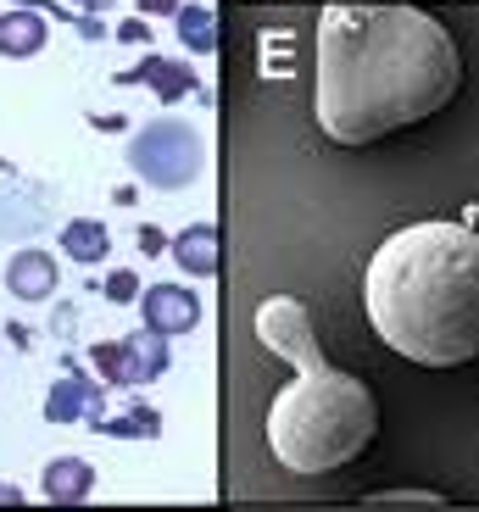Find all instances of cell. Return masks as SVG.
<instances>
[{
    "mask_svg": "<svg viewBox=\"0 0 479 512\" xmlns=\"http://www.w3.org/2000/svg\"><path fill=\"white\" fill-rule=\"evenodd\" d=\"M463 90V51L418 6H324L312 45V117L335 145H374Z\"/></svg>",
    "mask_w": 479,
    "mask_h": 512,
    "instance_id": "cell-1",
    "label": "cell"
},
{
    "mask_svg": "<svg viewBox=\"0 0 479 512\" xmlns=\"http://www.w3.org/2000/svg\"><path fill=\"white\" fill-rule=\"evenodd\" d=\"M374 334L418 368L479 357V229L429 218L396 229L363 273Z\"/></svg>",
    "mask_w": 479,
    "mask_h": 512,
    "instance_id": "cell-2",
    "label": "cell"
},
{
    "mask_svg": "<svg viewBox=\"0 0 479 512\" xmlns=\"http://www.w3.org/2000/svg\"><path fill=\"white\" fill-rule=\"evenodd\" d=\"M257 340L296 368L268 407V446L290 474H335L374 446L379 401L357 373L335 368L312 334V318L296 295H268L257 307Z\"/></svg>",
    "mask_w": 479,
    "mask_h": 512,
    "instance_id": "cell-3",
    "label": "cell"
},
{
    "mask_svg": "<svg viewBox=\"0 0 479 512\" xmlns=\"http://www.w3.org/2000/svg\"><path fill=\"white\" fill-rule=\"evenodd\" d=\"M129 162L140 167V179H151L156 190H184V184L195 179V167H201V140H195L190 123L162 117V123L134 134Z\"/></svg>",
    "mask_w": 479,
    "mask_h": 512,
    "instance_id": "cell-4",
    "label": "cell"
},
{
    "mask_svg": "<svg viewBox=\"0 0 479 512\" xmlns=\"http://www.w3.org/2000/svg\"><path fill=\"white\" fill-rule=\"evenodd\" d=\"M90 357H95V373L106 384H123V390L129 384H151L168 373V334L145 329V334H129V340H106Z\"/></svg>",
    "mask_w": 479,
    "mask_h": 512,
    "instance_id": "cell-5",
    "label": "cell"
},
{
    "mask_svg": "<svg viewBox=\"0 0 479 512\" xmlns=\"http://www.w3.org/2000/svg\"><path fill=\"white\" fill-rule=\"evenodd\" d=\"M140 318L156 334H190L195 318H201V301L190 290H179V284H151L140 295Z\"/></svg>",
    "mask_w": 479,
    "mask_h": 512,
    "instance_id": "cell-6",
    "label": "cell"
},
{
    "mask_svg": "<svg viewBox=\"0 0 479 512\" xmlns=\"http://www.w3.org/2000/svg\"><path fill=\"white\" fill-rule=\"evenodd\" d=\"M56 262H51V251H17L12 262H6V290L17 295V301H51L56 295Z\"/></svg>",
    "mask_w": 479,
    "mask_h": 512,
    "instance_id": "cell-7",
    "label": "cell"
},
{
    "mask_svg": "<svg viewBox=\"0 0 479 512\" xmlns=\"http://www.w3.org/2000/svg\"><path fill=\"white\" fill-rule=\"evenodd\" d=\"M95 407H101V384L84 379V373H67V379H56L51 396H45V418H51V423L95 418Z\"/></svg>",
    "mask_w": 479,
    "mask_h": 512,
    "instance_id": "cell-8",
    "label": "cell"
},
{
    "mask_svg": "<svg viewBox=\"0 0 479 512\" xmlns=\"http://www.w3.org/2000/svg\"><path fill=\"white\" fill-rule=\"evenodd\" d=\"M95 490V468L84 457H62L45 468V501H62V507H73V501H84Z\"/></svg>",
    "mask_w": 479,
    "mask_h": 512,
    "instance_id": "cell-9",
    "label": "cell"
},
{
    "mask_svg": "<svg viewBox=\"0 0 479 512\" xmlns=\"http://www.w3.org/2000/svg\"><path fill=\"white\" fill-rule=\"evenodd\" d=\"M173 256H179V268H190L195 279H212L218 273V229L212 223H190L173 240Z\"/></svg>",
    "mask_w": 479,
    "mask_h": 512,
    "instance_id": "cell-10",
    "label": "cell"
},
{
    "mask_svg": "<svg viewBox=\"0 0 479 512\" xmlns=\"http://www.w3.org/2000/svg\"><path fill=\"white\" fill-rule=\"evenodd\" d=\"M62 251L73 256V262H84V268H95V262H106V251H112V234L95 218H73L62 229Z\"/></svg>",
    "mask_w": 479,
    "mask_h": 512,
    "instance_id": "cell-11",
    "label": "cell"
},
{
    "mask_svg": "<svg viewBox=\"0 0 479 512\" xmlns=\"http://www.w3.org/2000/svg\"><path fill=\"white\" fill-rule=\"evenodd\" d=\"M134 78H145L162 101H179V95L195 90V73L184 62H168V56H145V62L134 67Z\"/></svg>",
    "mask_w": 479,
    "mask_h": 512,
    "instance_id": "cell-12",
    "label": "cell"
},
{
    "mask_svg": "<svg viewBox=\"0 0 479 512\" xmlns=\"http://www.w3.org/2000/svg\"><path fill=\"white\" fill-rule=\"evenodd\" d=\"M45 45V17L39 12H6L0 17V56H34Z\"/></svg>",
    "mask_w": 479,
    "mask_h": 512,
    "instance_id": "cell-13",
    "label": "cell"
},
{
    "mask_svg": "<svg viewBox=\"0 0 479 512\" xmlns=\"http://www.w3.org/2000/svg\"><path fill=\"white\" fill-rule=\"evenodd\" d=\"M179 39L190 51H218V12L212 6H179Z\"/></svg>",
    "mask_w": 479,
    "mask_h": 512,
    "instance_id": "cell-14",
    "label": "cell"
},
{
    "mask_svg": "<svg viewBox=\"0 0 479 512\" xmlns=\"http://www.w3.org/2000/svg\"><path fill=\"white\" fill-rule=\"evenodd\" d=\"M134 295H140V279H134V273H112V279H106V301H134Z\"/></svg>",
    "mask_w": 479,
    "mask_h": 512,
    "instance_id": "cell-15",
    "label": "cell"
},
{
    "mask_svg": "<svg viewBox=\"0 0 479 512\" xmlns=\"http://www.w3.org/2000/svg\"><path fill=\"white\" fill-rule=\"evenodd\" d=\"M117 34L129 39V45H151V34H145V23H123V28H117Z\"/></svg>",
    "mask_w": 479,
    "mask_h": 512,
    "instance_id": "cell-16",
    "label": "cell"
},
{
    "mask_svg": "<svg viewBox=\"0 0 479 512\" xmlns=\"http://www.w3.org/2000/svg\"><path fill=\"white\" fill-rule=\"evenodd\" d=\"M184 0H140V12H179Z\"/></svg>",
    "mask_w": 479,
    "mask_h": 512,
    "instance_id": "cell-17",
    "label": "cell"
},
{
    "mask_svg": "<svg viewBox=\"0 0 479 512\" xmlns=\"http://www.w3.org/2000/svg\"><path fill=\"white\" fill-rule=\"evenodd\" d=\"M112 6H117V0H78V12H90V17L95 12H112Z\"/></svg>",
    "mask_w": 479,
    "mask_h": 512,
    "instance_id": "cell-18",
    "label": "cell"
},
{
    "mask_svg": "<svg viewBox=\"0 0 479 512\" xmlns=\"http://www.w3.org/2000/svg\"><path fill=\"white\" fill-rule=\"evenodd\" d=\"M17 501H23V496H17L12 485H0V507H17Z\"/></svg>",
    "mask_w": 479,
    "mask_h": 512,
    "instance_id": "cell-19",
    "label": "cell"
}]
</instances>
